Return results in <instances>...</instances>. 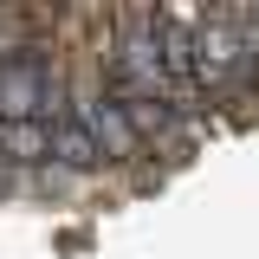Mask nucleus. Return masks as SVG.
<instances>
[{
    "mask_svg": "<svg viewBox=\"0 0 259 259\" xmlns=\"http://www.w3.org/2000/svg\"><path fill=\"white\" fill-rule=\"evenodd\" d=\"M240 65H246V13L240 7H201V26H194V91L207 104H227Z\"/></svg>",
    "mask_w": 259,
    "mask_h": 259,
    "instance_id": "obj_1",
    "label": "nucleus"
},
{
    "mask_svg": "<svg viewBox=\"0 0 259 259\" xmlns=\"http://www.w3.org/2000/svg\"><path fill=\"white\" fill-rule=\"evenodd\" d=\"M71 117L91 130V143L104 149V162H136L143 156V136H136V123H130V110L104 91V78L71 91Z\"/></svg>",
    "mask_w": 259,
    "mask_h": 259,
    "instance_id": "obj_2",
    "label": "nucleus"
},
{
    "mask_svg": "<svg viewBox=\"0 0 259 259\" xmlns=\"http://www.w3.org/2000/svg\"><path fill=\"white\" fill-rule=\"evenodd\" d=\"M0 162H13V168H46V162H52V130L0 117Z\"/></svg>",
    "mask_w": 259,
    "mask_h": 259,
    "instance_id": "obj_3",
    "label": "nucleus"
},
{
    "mask_svg": "<svg viewBox=\"0 0 259 259\" xmlns=\"http://www.w3.org/2000/svg\"><path fill=\"white\" fill-rule=\"evenodd\" d=\"M52 168H65V175H84V168H104V149L91 143V130L78 123V117H65V123H52Z\"/></svg>",
    "mask_w": 259,
    "mask_h": 259,
    "instance_id": "obj_4",
    "label": "nucleus"
}]
</instances>
